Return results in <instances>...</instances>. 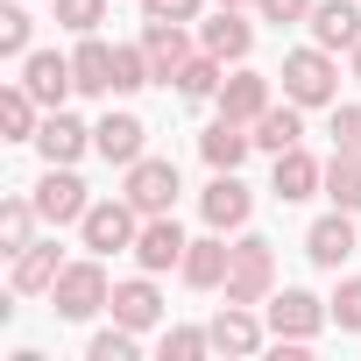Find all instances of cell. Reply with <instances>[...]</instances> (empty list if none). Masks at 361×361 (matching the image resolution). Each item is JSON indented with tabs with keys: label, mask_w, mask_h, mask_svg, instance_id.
<instances>
[{
	"label": "cell",
	"mask_w": 361,
	"mask_h": 361,
	"mask_svg": "<svg viewBox=\"0 0 361 361\" xmlns=\"http://www.w3.org/2000/svg\"><path fill=\"white\" fill-rule=\"evenodd\" d=\"M22 85L43 99V114H57V106L78 92V78H71V57H57V50H29V57H22Z\"/></svg>",
	"instance_id": "9a60e30c"
},
{
	"label": "cell",
	"mask_w": 361,
	"mask_h": 361,
	"mask_svg": "<svg viewBox=\"0 0 361 361\" xmlns=\"http://www.w3.org/2000/svg\"><path fill=\"white\" fill-rule=\"evenodd\" d=\"M199 354H213V333L206 326H170L163 333V361H199Z\"/></svg>",
	"instance_id": "836d02e7"
},
{
	"label": "cell",
	"mask_w": 361,
	"mask_h": 361,
	"mask_svg": "<svg viewBox=\"0 0 361 361\" xmlns=\"http://www.w3.org/2000/svg\"><path fill=\"white\" fill-rule=\"evenodd\" d=\"M227 269H234V241H227V234L192 241V248H185V262H177V276H185L192 290H220V283H227Z\"/></svg>",
	"instance_id": "ac0fdd59"
},
{
	"label": "cell",
	"mask_w": 361,
	"mask_h": 361,
	"mask_svg": "<svg viewBox=\"0 0 361 361\" xmlns=\"http://www.w3.org/2000/svg\"><path fill=\"white\" fill-rule=\"evenodd\" d=\"M326 312H333V326H340V333H361V276H340V283H333V298H326Z\"/></svg>",
	"instance_id": "d6a6232c"
},
{
	"label": "cell",
	"mask_w": 361,
	"mask_h": 361,
	"mask_svg": "<svg viewBox=\"0 0 361 361\" xmlns=\"http://www.w3.org/2000/svg\"><path fill=\"white\" fill-rule=\"evenodd\" d=\"M206 333H213V354H234V361H241V354H262L269 319H255V305H234V298H227V305L213 312Z\"/></svg>",
	"instance_id": "4fadbf2b"
},
{
	"label": "cell",
	"mask_w": 361,
	"mask_h": 361,
	"mask_svg": "<svg viewBox=\"0 0 361 361\" xmlns=\"http://www.w3.org/2000/svg\"><path fill=\"white\" fill-rule=\"evenodd\" d=\"M36 149H43V163H78L85 149H92V128L78 121V114H43V135H36Z\"/></svg>",
	"instance_id": "603a6c76"
},
{
	"label": "cell",
	"mask_w": 361,
	"mask_h": 361,
	"mask_svg": "<svg viewBox=\"0 0 361 361\" xmlns=\"http://www.w3.org/2000/svg\"><path fill=\"white\" fill-rule=\"evenodd\" d=\"M262 319H269V333H276V340H305V347H312V340L326 333V319H333V312H326V298H312V290L283 283V290H269Z\"/></svg>",
	"instance_id": "52a82bcc"
},
{
	"label": "cell",
	"mask_w": 361,
	"mask_h": 361,
	"mask_svg": "<svg viewBox=\"0 0 361 361\" xmlns=\"http://www.w3.org/2000/svg\"><path fill=\"white\" fill-rule=\"evenodd\" d=\"M99 262H106V255H78V262H64V276L50 283V312H57V319L85 326V319H99V312H106L114 283H106V269H99Z\"/></svg>",
	"instance_id": "6da1fadb"
},
{
	"label": "cell",
	"mask_w": 361,
	"mask_h": 361,
	"mask_svg": "<svg viewBox=\"0 0 361 361\" xmlns=\"http://www.w3.org/2000/svg\"><path fill=\"white\" fill-rule=\"evenodd\" d=\"M106 312H114L121 326H135V333H149V326H163V290H156V276L142 269V276H128V283H114V298H106Z\"/></svg>",
	"instance_id": "e0dca14e"
},
{
	"label": "cell",
	"mask_w": 361,
	"mask_h": 361,
	"mask_svg": "<svg viewBox=\"0 0 361 361\" xmlns=\"http://www.w3.org/2000/svg\"><path fill=\"white\" fill-rule=\"evenodd\" d=\"M199 50H213L220 64H248V50H255V22H248L241 8H213V15H199Z\"/></svg>",
	"instance_id": "8fae6325"
},
{
	"label": "cell",
	"mask_w": 361,
	"mask_h": 361,
	"mask_svg": "<svg viewBox=\"0 0 361 361\" xmlns=\"http://www.w3.org/2000/svg\"><path fill=\"white\" fill-rule=\"evenodd\" d=\"M92 149L106 156V163H135V156H149V128H142V114H106V121H92Z\"/></svg>",
	"instance_id": "d6986e66"
},
{
	"label": "cell",
	"mask_w": 361,
	"mask_h": 361,
	"mask_svg": "<svg viewBox=\"0 0 361 361\" xmlns=\"http://www.w3.org/2000/svg\"><path fill=\"white\" fill-rule=\"evenodd\" d=\"M71 78H78L85 99H114V43H99V29L78 36V50H71Z\"/></svg>",
	"instance_id": "44dd1931"
},
{
	"label": "cell",
	"mask_w": 361,
	"mask_h": 361,
	"mask_svg": "<svg viewBox=\"0 0 361 361\" xmlns=\"http://www.w3.org/2000/svg\"><path fill=\"white\" fill-rule=\"evenodd\" d=\"M36 220H43L36 199H0V255H8V262L36 241Z\"/></svg>",
	"instance_id": "83f0119b"
},
{
	"label": "cell",
	"mask_w": 361,
	"mask_h": 361,
	"mask_svg": "<svg viewBox=\"0 0 361 361\" xmlns=\"http://www.w3.org/2000/svg\"><path fill=\"white\" fill-rule=\"evenodd\" d=\"M269 290H276V248L241 227V234H234V269H227L220 298H234V305H269Z\"/></svg>",
	"instance_id": "3957f363"
},
{
	"label": "cell",
	"mask_w": 361,
	"mask_h": 361,
	"mask_svg": "<svg viewBox=\"0 0 361 361\" xmlns=\"http://www.w3.org/2000/svg\"><path fill=\"white\" fill-rule=\"evenodd\" d=\"M354 248H361V227H354V213H340V206L305 227V255H312L319 269H333V276H340V262H347Z\"/></svg>",
	"instance_id": "7c38bea8"
},
{
	"label": "cell",
	"mask_w": 361,
	"mask_h": 361,
	"mask_svg": "<svg viewBox=\"0 0 361 361\" xmlns=\"http://www.w3.org/2000/svg\"><path fill=\"white\" fill-rule=\"evenodd\" d=\"M199 213H206L213 234H241V227H248L255 199H248V185H241V170H213V185L199 192Z\"/></svg>",
	"instance_id": "ba28073f"
},
{
	"label": "cell",
	"mask_w": 361,
	"mask_h": 361,
	"mask_svg": "<svg viewBox=\"0 0 361 361\" xmlns=\"http://www.w3.org/2000/svg\"><path fill=\"white\" fill-rule=\"evenodd\" d=\"M213 106H220L227 121H248V128H255V121H262V114H269L276 99H269V78H262V71H248V64H234Z\"/></svg>",
	"instance_id": "2e32d148"
},
{
	"label": "cell",
	"mask_w": 361,
	"mask_h": 361,
	"mask_svg": "<svg viewBox=\"0 0 361 361\" xmlns=\"http://www.w3.org/2000/svg\"><path fill=\"white\" fill-rule=\"evenodd\" d=\"M333 149L340 156H361V99H333Z\"/></svg>",
	"instance_id": "d590c367"
},
{
	"label": "cell",
	"mask_w": 361,
	"mask_h": 361,
	"mask_svg": "<svg viewBox=\"0 0 361 361\" xmlns=\"http://www.w3.org/2000/svg\"><path fill=\"white\" fill-rule=\"evenodd\" d=\"M213 8H255V0H213Z\"/></svg>",
	"instance_id": "ab89813d"
},
{
	"label": "cell",
	"mask_w": 361,
	"mask_h": 361,
	"mask_svg": "<svg viewBox=\"0 0 361 361\" xmlns=\"http://www.w3.org/2000/svg\"><path fill=\"white\" fill-rule=\"evenodd\" d=\"M0 135H8V142H36V135H43V99H36L22 78L0 92Z\"/></svg>",
	"instance_id": "d4e9b609"
},
{
	"label": "cell",
	"mask_w": 361,
	"mask_h": 361,
	"mask_svg": "<svg viewBox=\"0 0 361 361\" xmlns=\"http://www.w3.org/2000/svg\"><path fill=\"white\" fill-rule=\"evenodd\" d=\"M312 8H319V0H255V15H262V22H276V29L312 22Z\"/></svg>",
	"instance_id": "8d00e7d4"
},
{
	"label": "cell",
	"mask_w": 361,
	"mask_h": 361,
	"mask_svg": "<svg viewBox=\"0 0 361 361\" xmlns=\"http://www.w3.org/2000/svg\"><path fill=\"white\" fill-rule=\"evenodd\" d=\"M64 276V255H57V241H29L22 255H15V298H50V283Z\"/></svg>",
	"instance_id": "7402d4cb"
},
{
	"label": "cell",
	"mask_w": 361,
	"mask_h": 361,
	"mask_svg": "<svg viewBox=\"0 0 361 361\" xmlns=\"http://www.w3.org/2000/svg\"><path fill=\"white\" fill-rule=\"evenodd\" d=\"M135 354H142V333H135V326H121V319H114V326H99V333L85 340V361H135Z\"/></svg>",
	"instance_id": "f546056e"
},
{
	"label": "cell",
	"mask_w": 361,
	"mask_h": 361,
	"mask_svg": "<svg viewBox=\"0 0 361 361\" xmlns=\"http://www.w3.org/2000/svg\"><path fill=\"white\" fill-rule=\"evenodd\" d=\"M248 149H255V128H248V121H227V114L199 135V156H206L213 170H241V163H248Z\"/></svg>",
	"instance_id": "cb8c5ba5"
},
{
	"label": "cell",
	"mask_w": 361,
	"mask_h": 361,
	"mask_svg": "<svg viewBox=\"0 0 361 361\" xmlns=\"http://www.w3.org/2000/svg\"><path fill=\"white\" fill-rule=\"evenodd\" d=\"M305 142V106L298 99H283V106H269L262 121H255V149L262 156H283V149H298Z\"/></svg>",
	"instance_id": "484cf974"
},
{
	"label": "cell",
	"mask_w": 361,
	"mask_h": 361,
	"mask_svg": "<svg viewBox=\"0 0 361 361\" xmlns=\"http://www.w3.org/2000/svg\"><path fill=\"white\" fill-rule=\"evenodd\" d=\"M142 15H149V22H199L206 0H142Z\"/></svg>",
	"instance_id": "74e56055"
},
{
	"label": "cell",
	"mask_w": 361,
	"mask_h": 361,
	"mask_svg": "<svg viewBox=\"0 0 361 361\" xmlns=\"http://www.w3.org/2000/svg\"><path fill=\"white\" fill-rule=\"evenodd\" d=\"M177 192H185V177H177L170 156H135L121 170V199L149 220V213H177Z\"/></svg>",
	"instance_id": "277c9868"
},
{
	"label": "cell",
	"mask_w": 361,
	"mask_h": 361,
	"mask_svg": "<svg viewBox=\"0 0 361 361\" xmlns=\"http://www.w3.org/2000/svg\"><path fill=\"white\" fill-rule=\"evenodd\" d=\"M283 99H298V106H333L340 99V64H333V50L326 43H305V50H283Z\"/></svg>",
	"instance_id": "7a4b0ae2"
},
{
	"label": "cell",
	"mask_w": 361,
	"mask_h": 361,
	"mask_svg": "<svg viewBox=\"0 0 361 361\" xmlns=\"http://www.w3.org/2000/svg\"><path fill=\"white\" fill-rule=\"evenodd\" d=\"M305 29H312V43H326L333 57L354 50V43H361V0H319Z\"/></svg>",
	"instance_id": "ffe728a7"
},
{
	"label": "cell",
	"mask_w": 361,
	"mask_h": 361,
	"mask_svg": "<svg viewBox=\"0 0 361 361\" xmlns=\"http://www.w3.org/2000/svg\"><path fill=\"white\" fill-rule=\"evenodd\" d=\"M29 199H36V213H43L50 227H78L85 206H92L78 163H43V177H36V192H29Z\"/></svg>",
	"instance_id": "8992f818"
},
{
	"label": "cell",
	"mask_w": 361,
	"mask_h": 361,
	"mask_svg": "<svg viewBox=\"0 0 361 361\" xmlns=\"http://www.w3.org/2000/svg\"><path fill=\"white\" fill-rule=\"evenodd\" d=\"M269 163H276V170H269V192H276L283 206H305L312 192H326V163H319L305 142L283 149V156H269Z\"/></svg>",
	"instance_id": "5bb4252c"
},
{
	"label": "cell",
	"mask_w": 361,
	"mask_h": 361,
	"mask_svg": "<svg viewBox=\"0 0 361 361\" xmlns=\"http://www.w3.org/2000/svg\"><path fill=\"white\" fill-rule=\"evenodd\" d=\"M185 248H192V234L177 227V213H149V220H142V234H135V262H142L149 276L177 269V262H185Z\"/></svg>",
	"instance_id": "30bf717a"
},
{
	"label": "cell",
	"mask_w": 361,
	"mask_h": 361,
	"mask_svg": "<svg viewBox=\"0 0 361 361\" xmlns=\"http://www.w3.org/2000/svg\"><path fill=\"white\" fill-rule=\"evenodd\" d=\"M142 50H149V71H156V85H170L177 71L192 64L199 36H192V22H142Z\"/></svg>",
	"instance_id": "9c48e42d"
},
{
	"label": "cell",
	"mask_w": 361,
	"mask_h": 361,
	"mask_svg": "<svg viewBox=\"0 0 361 361\" xmlns=\"http://www.w3.org/2000/svg\"><path fill=\"white\" fill-rule=\"evenodd\" d=\"M142 85H156L149 50L142 43H114V92H142Z\"/></svg>",
	"instance_id": "4dcf8cb0"
},
{
	"label": "cell",
	"mask_w": 361,
	"mask_h": 361,
	"mask_svg": "<svg viewBox=\"0 0 361 361\" xmlns=\"http://www.w3.org/2000/svg\"><path fill=\"white\" fill-rule=\"evenodd\" d=\"M170 85H177V99H192V106H199V99H220V85H227V64H220L213 50H192V64L177 71Z\"/></svg>",
	"instance_id": "4316f807"
},
{
	"label": "cell",
	"mask_w": 361,
	"mask_h": 361,
	"mask_svg": "<svg viewBox=\"0 0 361 361\" xmlns=\"http://www.w3.org/2000/svg\"><path fill=\"white\" fill-rule=\"evenodd\" d=\"M29 36H36V15L22 8V0H8V8H0V57H29Z\"/></svg>",
	"instance_id": "1f68e13d"
},
{
	"label": "cell",
	"mask_w": 361,
	"mask_h": 361,
	"mask_svg": "<svg viewBox=\"0 0 361 361\" xmlns=\"http://www.w3.org/2000/svg\"><path fill=\"white\" fill-rule=\"evenodd\" d=\"M106 22V0H57V29H71V36H92Z\"/></svg>",
	"instance_id": "e575fe53"
},
{
	"label": "cell",
	"mask_w": 361,
	"mask_h": 361,
	"mask_svg": "<svg viewBox=\"0 0 361 361\" xmlns=\"http://www.w3.org/2000/svg\"><path fill=\"white\" fill-rule=\"evenodd\" d=\"M135 234H142V213L114 192V199H92L85 220H78V241L85 255H135Z\"/></svg>",
	"instance_id": "5b68a950"
},
{
	"label": "cell",
	"mask_w": 361,
	"mask_h": 361,
	"mask_svg": "<svg viewBox=\"0 0 361 361\" xmlns=\"http://www.w3.org/2000/svg\"><path fill=\"white\" fill-rule=\"evenodd\" d=\"M326 199H333L340 213H361V156H340V149H333V163H326Z\"/></svg>",
	"instance_id": "f1b7e54d"
},
{
	"label": "cell",
	"mask_w": 361,
	"mask_h": 361,
	"mask_svg": "<svg viewBox=\"0 0 361 361\" xmlns=\"http://www.w3.org/2000/svg\"><path fill=\"white\" fill-rule=\"evenodd\" d=\"M347 78H354V85H361V43H354V50H347Z\"/></svg>",
	"instance_id": "f35d334b"
}]
</instances>
